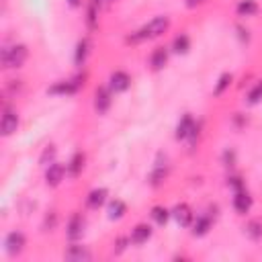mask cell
<instances>
[{
	"instance_id": "836d02e7",
	"label": "cell",
	"mask_w": 262,
	"mask_h": 262,
	"mask_svg": "<svg viewBox=\"0 0 262 262\" xmlns=\"http://www.w3.org/2000/svg\"><path fill=\"white\" fill-rule=\"evenodd\" d=\"M235 31H237V37H239L242 43H250V31H248V29H244L242 25H237Z\"/></svg>"
},
{
	"instance_id": "83f0119b",
	"label": "cell",
	"mask_w": 262,
	"mask_h": 262,
	"mask_svg": "<svg viewBox=\"0 0 262 262\" xmlns=\"http://www.w3.org/2000/svg\"><path fill=\"white\" fill-rule=\"evenodd\" d=\"M260 102H262V78H260L258 82H254V86L246 92V104L256 106V104H260Z\"/></svg>"
},
{
	"instance_id": "d590c367",
	"label": "cell",
	"mask_w": 262,
	"mask_h": 262,
	"mask_svg": "<svg viewBox=\"0 0 262 262\" xmlns=\"http://www.w3.org/2000/svg\"><path fill=\"white\" fill-rule=\"evenodd\" d=\"M66 2H68L72 8H80V6H82V0H66Z\"/></svg>"
},
{
	"instance_id": "5bb4252c",
	"label": "cell",
	"mask_w": 262,
	"mask_h": 262,
	"mask_svg": "<svg viewBox=\"0 0 262 262\" xmlns=\"http://www.w3.org/2000/svg\"><path fill=\"white\" fill-rule=\"evenodd\" d=\"M90 51H92V41H90V37L78 39V43H76V47H74V66H76V68H84V63H86Z\"/></svg>"
},
{
	"instance_id": "9a60e30c",
	"label": "cell",
	"mask_w": 262,
	"mask_h": 262,
	"mask_svg": "<svg viewBox=\"0 0 262 262\" xmlns=\"http://www.w3.org/2000/svg\"><path fill=\"white\" fill-rule=\"evenodd\" d=\"M194 125H196L194 117H192L190 113H184V115L178 119V123H176L174 137H176L178 141H186V139H188V135H190V131L194 129Z\"/></svg>"
},
{
	"instance_id": "52a82bcc",
	"label": "cell",
	"mask_w": 262,
	"mask_h": 262,
	"mask_svg": "<svg viewBox=\"0 0 262 262\" xmlns=\"http://www.w3.org/2000/svg\"><path fill=\"white\" fill-rule=\"evenodd\" d=\"M27 246V235L20 229H12L4 235V252L8 256H18Z\"/></svg>"
},
{
	"instance_id": "f546056e",
	"label": "cell",
	"mask_w": 262,
	"mask_h": 262,
	"mask_svg": "<svg viewBox=\"0 0 262 262\" xmlns=\"http://www.w3.org/2000/svg\"><path fill=\"white\" fill-rule=\"evenodd\" d=\"M57 221H59V215H57V211H47V215L43 217L41 229H43V231H53V229L57 227Z\"/></svg>"
},
{
	"instance_id": "9c48e42d",
	"label": "cell",
	"mask_w": 262,
	"mask_h": 262,
	"mask_svg": "<svg viewBox=\"0 0 262 262\" xmlns=\"http://www.w3.org/2000/svg\"><path fill=\"white\" fill-rule=\"evenodd\" d=\"M113 90L104 84V86H98L96 90H94V111L98 113V115H104V113H108V108L113 106Z\"/></svg>"
},
{
	"instance_id": "ba28073f",
	"label": "cell",
	"mask_w": 262,
	"mask_h": 262,
	"mask_svg": "<svg viewBox=\"0 0 262 262\" xmlns=\"http://www.w3.org/2000/svg\"><path fill=\"white\" fill-rule=\"evenodd\" d=\"M106 86L113 90V94L127 92V90L131 88V74H129V72H125V70H113V72L108 74Z\"/></svg>"
},
{
	"instance_id": "484cf974",
	"label": "cell",
	"mask_w": 262,
	"mask_h": 262,
	"mask_svg": "<svg viewBox=\"0 0 262 262\" xmlns=\"http://www.w3.org/2000/svg\"><path fill=\"white\" fill-rule=\"evenodd\" d=\"M244 233H246L252 242L262 239V219H250V221H246Z\"/></svg>"
},
{
	"instance_id": "7a4b0ae2",
	"label": "cell",
	"mask_w": 262,
	"mask_h": 262,
	"mask_svg": "<svg viewBox=\"0 0 262 262\" xmlns=\"http://www.w3.org/2000/svg\"><path fill=\"white\" fill-rule=\"evenodd\" d=\"M29 59V47L25 43H12L4 45L0 51V63L4 70H18Z\"/></svg>"
},
{
	"instance_id": "4316f807",
	"label": "cell",
	"mask_w": 262,
	"mask_h": 262,
	"mask_svg": "<svg viewBox=\"0 0 262 262\" xmlns=\"http://www.w3.org/2000/svg\"><path fill=\"white\" fill-rule=\"evenodd\" d=\"M231 82H233V76H231L229 72L221 74V76L217 78L215 86H213V96H223V94H225V92L231 88Z\"/></svg>"
},
{
	"instance_id": "ac0fdd59",
	"label": "cell",
	"mask_w": 262,
	"mask_h": 262,
	"mask_svg": "<svg viewBox=\"0 0 262 262\" xmlns=\"http://www.w3.org/2000/svg\"><path fill=\"white\" fill-rule=\"evenodd\" d=\"M84 166H86V154H84L82 149L74 151V154H72V158H70V160H68V164H66V168H68V176L78 178V176L84 172Z\"/></svg>"
},
{
	"instance_id": "603a6c76",
	"label": "cell",
	"mask_w": 262,
	"mask_h": 262,
	"mask_svg": "<svg viewBox=\"0 0 262 262\" xmlns=\"http://www.w3.org/2000/svg\"><path fill=\"white\" fill-rule=\"evenodd\" d=\"M170 51L176 53V55L188 53V51H190V37H188V33H178V35H174V39H172V43H170Z\"/></svg>"
},
{
	"instance_id": "7402d4cb",
	"label": "cell",
	"mask_w": 262,
	"mask_h": 262,
	"mask_svg": "<svg viewBox=\"0 0 262 262\" xmlns=\"http://www.w3.org/2000/svg\"><path fill=\"white\" fill-rule=\"evenodd\" d=\"M63 258H66V260H72V262H82V260H90L92 254H90L84 246H80L78 242H72L70 248H68L66 254H63Z\"/></svg>"
},
{
	"instance_id": "277c9868",
	"label": "cell",
	"mask_w": 262,
	"mask_h": 262,
	"mask_svg": "<svg viewBox=\"0 0 262 262\" xmlns=\"http://www.w3.org/2000/svg\"><path fill=\"white\" fill-rule=\"evenodd\" d=\"M168 174H170V160H168L166 154H158V158H156V162H154V166L147 174V184L158 188L166 182Z\"/></svg>"
},
{
	"instance_id": "44dd1931",
	"label": "cell",
	"mask_w": 262,
	"mask_h": 262,
	"mask_svg": "<svg viewBox=\"0 0 262 262\" xmlns=\"http://www.w3.org/2000/svg\"><path fill=\"white\" fill-rule=\"evenodd\" d=\"M125 213H127V203H125V201H121V199H111V201L106 203V217H108L111 221L123 219Z\"/></svg>"
},
{
	"instance_id": "e575fe53",
	"label": "cell",
	"mask_w": 262,
	"mask_h": 262,
	"mask_svg": "<svg viewBox=\"0 0 262 262\" xmlns=\"http://www.w3.org/2000/svg\"><path fill=\"white\" fill-rule=\"evenodd\" d=\"M205 0H184V4H186V8H196L199 4H203Z\"/></svg>"
},
{
	"instance_id": "d4e9b609",
	"label": "cell",
	"mask_w": 262,
	"mask_h": 262,
	"mask_svg": "<svg viewBox=\"0 0 262 262\" xmlns=\"http://www.w3.org/2000/svg\"><path fill=\"white\" fill-rule=\"evenodd\" d=\"M149 217L154 219V223H156V225L164 227V225L170 221L172 211H170L168 207H164V205H154V207H151V211H149Z\"/></svg>"
},
{
	"instance_id": "8fae6325",
	"label": "cell",
	"mask_w": 262,
	"mask_h": 262,
	"mask_svg": "<svg viewBox=\"0 0 262 262\" xmlns=\"http://www.w3.org/2000/svg\"><path fill=\"white\" fill-rule=\"evenodd\" d=\"M231 205H233V211L237 215H248L252 211V207H254V196L248 192V188L235 190L233 199H231Z\"/></svg>"
},
{
	"instance_id": "cb8c5ba5",
	"label": "cell",
	"mask_w": 262,
	"mask_h": 262,
	"mask_svg": "<svg viewBox=\"0 0 262 262\" xmlns=\"http://www.w3.org/2000/svg\"><path fill=\"white\" fill-rule=\"evenodd\" d=\"M258 10H260V6H258V2H256V0H239V2L235 4V14H237L239 18L256 16V14H258Z\"/></svg>"
},
{
	"instance_id": "6da1fadb",
	"label": "cell",
	"mask_w": 262,
	"mask_h": 262,
	"mask_svg": "<svg viewBox=\"0 0 262 262\" xmlns=\"http://www.w3.org/2000/svg\"><path fill=\"white\" fill-rule=\"evenodd\" d=\"M170 29V16L166 14H158L154 18H149L143 27H139L137 31H133L131 35L125 37V43H141L145 39H158L162 37L166 31Z\"/></svg>"
},
{
	"instance_id": "8d00e7d4",
	"label": "cell",
	"mask_w": 262,
	"mask_h": 262,
	"mask_svg": "<svg viewBox=\"0 0 262 262\" xmlns=\"http://www.w3.org/2000/svg\"><path fill=\"white\" fill-rule=\"evenodd\" d=\"M108 2H113V0H108Z\"/></svg>"
},
{
	"instance_id": "2e32d148",
	"label": "cell",
	"mask_w": 262,
	"mask_h": 262,
	"mask_svg": "<svg viewBox=\"0 0 262 262\" xmlns=\"http://www.w3.org/2000/svg\"><path fill=\"white\" fill-rule=\"evenodd\" d=\"M170 211H172L174 221H176L180 227H190V225H192V221H194V213H192V209H190L186 203H178V205L172 207Z\"/></svg>"
},
{
	"instance_id": "8992f818",
	"label": "cell",
	"mask_w": 262,
	"mask_h": 262,
	"mask_svg": "<svg viewBox=\"0 0 262 262\" xmlns=\"http://www.w3.org/2000/svg\"><path fill=\"white\" fill-rule=\"evenodd\" d=\"M84 227H86V219H84V215H82L80 211H74V213L68 217V221H66V237H68L70 242H78V239H82V235H84Z\"/></svg>"
},
{
	"instance_id": "d6986e66",
	"label": "cell",
	"mask_w": 262,
	"mask_h": 262,
	"mask_svg": "<svg viewBox=\"0 0 262 262\" xmlns=\"http://www.w3.org/2000/svg\"><path fill=\"white\" fill-rule=\"evenodd\" d=\"M106 201H108V190H106V188H102V186L92 188V190L86 194V207H88V209H92V211L100 209Z\"/></svg>"
},
{
	"instance_id": "4fadbf2b",
	"label": "cell",
	"mask_w": 262,
	"mask_h": 262,
	"mask_svg": "<svg viewBox=\"0 0 262 262\" xmlns=\"http://www.w3.org/2000/svg\"><path fill=\"white\" fill-rule=\"evenodd\" d=\"M213 221H215V215H211V213H201V215H196L194 221H192V225H190L192 235H194V237L207 235L209 229L213 227Z\"/></svg>"
},
{
	"instance_id": "4dcf8cb0",
	"label": "cell",
	"mask_w": 262,
	"mask_h": 262,
	"mask_svg": "<svg viewBox=\"0 0 262 262\" xmlns=\"http://www.w3.org/2000/svg\"><path fill=\"white\" fill-rule=\"evenodd\" d=\"M221 164H223L225 168H233V166L237 164V154H235L233 147H225V149L221 151Z\"/></svg>"
},
{
	"instance_id": "1f68e13d",
	"label": "cell",
	"mask_w": 262,
	"mask_h": 262,
	"mask_svg": "<svg viewBox=\"0 0 262 262\" xmlns=\"http://www.w3.org/2000/svg\"><path fill=\"white\" fill-rule=\"evenodd\" d=\"M127 246H131V237L129 235H119L115 242H113V252L115 254H123L127 250Z\"/></svg>"
},
{
	"instance_id": "3957f363",
	"label": "cell",
	"mask_w": 262,
	"mask_h": 262,
	"mask_svg": "<svg viewBox=\"0 0 262 262\" xmlns=\"http://www.w3.org/2000/svg\"><path fill=\"white\" fill-rule=\"evenodd\" d=\"M84 86V76H76V78H68V80H57L47 88V94L51 96H74L82 90Z\"/></svg>"
},
{
	"instance_id": "7c38bea8",
	"label": "cell",
	"mask_w": 262,
	"mask_h": 262,
	"mask_svg": "<svg viewBox=\"0 0 262 262\" xmlns=\"http://www.w3.org/2000/svg\"><path fill=\"white\" fill-rule=\"evenodd\" d=\"M168 59H170V47L166 45H158L151 49L149 57H147V63H149V70L154 72H160L168 66Z\"/></svg>"
},
{
	"instance_id": "e0dca14e",
	"label": "cell",
	"mask_w": 262,
	"mask_h": 262,
	"mask_svg": "<svg viewBox=\"0 0 262 262\" xmlns=\"http://www.w3.org/2000/svg\"><path fill=\"white\" fill-rule=\"evenodd\" d=\"M151 235H154V229H151L149 223H137V225L131 229V233H129L133 246H143V244H147V242L151 239Z\"/></svg>"
},
{
	"instance_id": "d6a6232c",
	"label": "cell",
	"mask_w": 262,
	"mask_h": 262,
	"mask_svg": "<svg viewBox=\"0 0 262 262\" xmlns=\"http://www.w3.org/2000/svg\"><path fill=\"white\" fill-rule=\"evenodd\" d=\"M227 186L235 192V190H242V188H246V180L239 176V174H229L227 176Z\"/></svg>"
},
{
	"instance_id": "30bf717a",
	"label": "cell",
	"mask_w": 262,
	"mask_h": 262,
	"mask_svg": "<svg viewBox=\"0 0 262 262\" xmlns=\"http://www.w3.org/2000/svg\"><path fill=\"white\" fill-rule=\"evenodd\" d=\"M66 174H68V168H66L63 164H59V162H53V164H49V166L45 168L43 178H45V184H47L49 188H55V186H59V184L63 182Z\"/></svg>"
},
{
	"instance_id": "5b68a950",
	"label": "cell",
	"mask_w": 262,
	"mask_h": 262,
	"mask_svg": "<svg viewBox=\"0 0 262 262\" xmlns=\"http://www.w3.org/2000/svg\"><path fill=\"white\" fill-rule=\"evenodd\" d=\"M18 123H20V121H18L16 108H12L10 104H4L2 117H0V133H2V137H10L12 133H16Z\"/></svg>"
},
{
	"instance_id": "ffe728a7",
	"label": "cell",
	"mask_w": 262,
	"mask_h": 262,
	"mask_svg": "<svg viewBox=\"0 0 262 262\" xmlns=\"http://www.w3.org/2000/svg\"><path fill=\"white\" fill-rule=\"evenodd\" d=\"M100 6H102L100 2H96V0H88V4H86V12H84V20H86L88 31H96V29H98Z\"/></svg>"
},
{
	"instance_id": "f1b7e54d",
	"label": "cell",
	"mask_w": 262,
	"mask_h": 262,
	"mask_svg": "<svg viewBox=\"0 0 262 262\" xmlns=\"http://www.w3.org/2000/svg\"><path fill=\"white\" fill-rule=\"evenodd\" d=\"M55 158H57V147H55L53 143H49V145L43 147V151H41V156H39V164H41L43 168H47L49 164L57 162Z\"/></svg>"
}]
</instances>
